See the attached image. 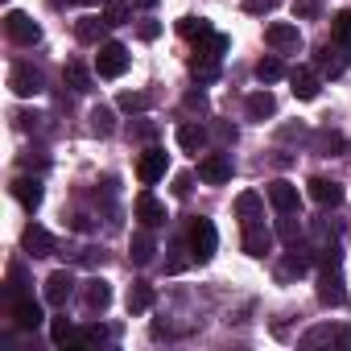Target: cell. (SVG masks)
<instances>
[{
    "label": "cell",
    "instance_id": "1",
    "mask_svg": "<svg viewBox=\"0 0 351 351\" xmlns=\"http://www.w3.org/2000/svg\"><path fill=\"white\" fill-rule=\"evenodd\" d=\"M186 240H191V256H195V265H207V261L215 256V248H219V232H215L211 219H195Z\"/></svg>",
    "mask_w": 351,
    "mask_h": 351
},
{
    "label": "cell",
    "instance_id": "21",
    "mask_svg": "<svg viewBox=\"0 0 351 351\" xmlns=\"http://www.w3.org/2000/svg\"><path fill=\"white\" fill-rule=\"evenodd\" d=\"M108 302H112V285H108L104 277H91V281L83 285V306L95 314V310H108Z\"/></svg>",
    "mask_w": 351,
    "mask_h": 351
},
{
    "label": "cell",
    "instance_id": "13",
    "mask_svg": "<svg viewBox=\"0 0 351 351\" xmlns=\"http://www.w3.org/2000/svg\"><path fill=\"white\" fill-rule=\"evenodd\" d=\"M136 219H141V228H161L169 215H165V203L161 199H153L149 191H141L136 195Z\"/></svg>",
    "mask_w": 351,
    "mask_h": 351
},
{
    "label": "cell",
    "instance_id": "33",
    "mask_svg": "<svg viewBox=\"0 0 351 351\" xmlns=\"http://www.w3.org/2000/svg\"><path fill=\"white\" fill-rule=\"evenodd\" d=\"M277 236H281V240L293 248V244L302 240V211H293V215H281V219H277Z\"/></svg>",
    "mask_w": 351,
    "mask_h": 351
},
{
    "label": "cell",
    "instance_id": "14",
    "mask_svg": "<svg viewBox=\"0 0 351 351\" xmlns=\"http://www.w3.org/2000/svg\"><path fill=\"white\" fill-rule=\"evenodd\" d=\"M173 136H178V149H182V153H199V149H207V141H211L199 120H182Z\"/></svg>",
    "mask_w": 351,
    "mask_h": 351
},
{
    "label": "cell",
    "instance_id": "3",
    "mask_svg": "<svg viewBox=\"0 0 351 351\" xmlns=\"http://www.w3.org/2000/svg\"><path fill=\"white\" fill-rule=\"evenodd\" d=\"M9 87H13L21 99H34V95L46 91V75H42L34 62H17V66L9 71Z\"/></svg>",
    "mask_w": 351,
    "mask_h": 351
},
{
    "label": "cell",
    "instance_id": "26",
    "mask_svg": "<svg viewBox=\"0 0 351 351\" xmlns=\"http://www.w3.org/2000/svg\"><path fill=\"white\" fill-rule=\"evenodd\" d=\"M310 261H314V256H310V252H298V244H293V252H289V256L277 265V277H281V281H289V277H302V273L310 269Z\"/></svg>",
    "mask_w": 351,
    "mask_h": 351
},
{
    "label": "cell",
    "instance_id": "18",
    "mask_svg": "<svg viewBox=\"0 0 351 351\" xmlns=\"http://www.w3.org/2000/svg\"><path fill=\"white\" fill-rule=\"evenodd\" d=\"M244 112H248V120H256V124H265L269 116H277V99H273V91H269V87H265V91H252L248 104H244Z\"/></svg>",
    "mask_w": 351,
    "mask_h": 351
},
{
    "label": "cell",
    "instance_id": "22",
    "mask_svg": "<svg viewBox=\"0 0 351 351\" xmlns=\"http://www.w3.org/2000/svg\"><path fill=\"white\" fill-rule=\"evenodd\" d=\"M104 29H112V25L104 21V13H99V17H83V21H75V38L87 42V46H104Z\"/></svg>",
    "mask_w": 351,
    "mask_h": 351
},
{
    "label": "cell",
    "instance_id": "38",
    "mask_svg": "<svg viewBox=\"0 0 351 351\" xmlns=\"http://www.w3.org/2000/svg\"><path fill=\"white\" fill-rule=\"evenodd\" d=\"M124 112H145L149 108V95L145 91H120V99H116Z\"/></svg>",
    "mask_w": 351,
    "mask_h": 351
},
{
    "label": "cell",
    "instance_id": "2",
    "mask_svg": "<svg viewBox=\"0 0 351 351\" xmlns=\"http://www.w3.org/2000/svg\"><path fill=\"white\" fill-rule=\"evenodd\" d=\"M128 46H120V42H104L99 46V54H95V75L99 79H120L124 71H128Z\"/></svg>",
    "mask_w": 351,
    "mask_h": 351
},
{
    "label": "cell",
    "instance_id": "35",
    "mask_svg": "<svg viewBox=\"0 0 351 351\" xmlns=\"http://www.w3.org/2000/svg\"><path fill=\"white\" fill-rule=\"evenodd\" d=\"M281 75H285V66H281V58H277V54H269V58H261V62H256V79H261V83H277Z\"/></svg>",
    "mask_w": 351,
    "mask_h": 351
},
{
    "label": "cell",
    "instance_id": "25",
    "mask_svg": "<svg viewBox=\"0 0 351 351\" xmlns=\"http://www.w3.org/2000/svg\"><path fill=\"white\" fill-rule=\"evenodd\" d=\"M153 252H157V240L149 236V228H141L136 236H132V265H153Z\"/></svg>",
    "mask_w": 351,
    "mask_h": 351
},
{
    "label": "cell",
    "instance_id": "12",
    "mask_svg": "<svg viewBox=\"0 0 351 351\" xmlns=\"http://www.w3.org/2000/svg\"><path fill=\"white\" fill-rule=\"evenodd\" d=\"M42 293H46V302H50V306H66V302H71V293H75V273H71V269L50 273Z\"/></svg>",
    "mask_w": 351,
    "mask_h": 351
},
{
    "label": "cell",
    "instance_id": "5",
    "mask_svg": "<svg viewBox=\"0 0 351 351\" xmlns=\"http://www.w3.org/2000/svg\"><path fill=\"white\" fill-rule=\"evenodd\" d=\"M265 42H269L277 54H298V50H302V29L289 25V21H273V25L265 29Z\"/></svg>",
    "mask_w": 351,
    "mask_h": 351
},
{
    "label": "cell",
    "instance_id": "20",
    "mask_svg": "<svg viewBox=\"0 0 351 351\" xmlns=\"http://www.w3.org/2000/svg\"><path fill=\"white\" fill-rule=\"evenodd\" d=\"M343 186L339 182H330V178H310V199L318 203V207H339L343 203Z\"/></svg>",
    "mask_w": 351,
    "mask_h": 351
},
{
    "label": "cell",
    "instance_id": "31",
    "mask_svg": "<svg viewBox=\"0 0 351 351\" xmlns=\"http://www.w3.org/2000/svg\"><path fill=\"white\" fill-rule=\"evenodd\" d=\"M153 306V285L149 281H132V289H128V314H145Z\"/></svg>",
    "mask_w": 351,
    "mask_h": 351
},
{
    "label": "cell",
    "instance_id": "37",
    "mask_svg": "<svg viewBox=\"0 0 351 351\" xmlns=\"http://www.w3.org/2000/svg\"><path fill=\"white\" fill-rule=\"evenodd\" d=\"M330 34H335V42H343V46H351V9H343L335 21H330Z\"/></svg>",
    "mask_w": 351,
    "mask_h": 351
},
{
    "label": "cell",
    "instance_id": "45",
    "mask_svg": "<svg viewBox=\"0 0 351 351\" xmlns=\"http://www.w3.org/2000/svg\"><path fill=\"white\" fill-rule=\"evenodd\" d=\"M54 5H99V0H54Z\"/></svg>",
    "mask_w": 351,
    "mask_h": 351
},
{
    "label": "cell",
    "instance_id": "9",
    "mask_svg": "<svg viewBox=\"0 0 351 351\" xmlns=\"http://www.w3.org/2000/svg\"><path fill=\"white\" fill-rule=\"evenodd\" d=\"M269 203H273L277 215H293V211H302V195H298V186L285 182V178L269 182Z\"/></svg>",
    "mask_w": 351,
    "mask_h": 351
},
{
    "label": "cell",
    "instance_id": "8",
    "mask_svg": "<svg viewBox=\"0 0 351 351\" xmlns=\"http://www.w3.org/2000/svg\"><path fill=\"white\" fill-rule=\"evenodd\" d=\"M347 66H351V54H347V46L343 42H326L322 50H318V75H326V79H339V75H347Z\"/></svg>",
    "mask_w": 351,
    "mask_h": 351
},
{
    "label": "cell",
    "instance_id": "32",
    "mask_svg": "<svg viewBox=\"0 0 351 351\" xmlns=\"http://www.w3.org/2000/svg\"><path fill=\"white\" fill-rule=\"evenodd\" d=\"M50 339H54V347H79V330L71 326V318H54L50 322Z\"/></svg>",
    "mask_w": 351,
    "mask_h": 351
},
{
    "label": "cell",
    "instance_id": "44",
    "mask_svg": "<svg viewBox=\"0 0 351 351\" xmlns=\"http://www.w3.org/2000/svg\"><path fill=\"white\" fill-rule=\"evenodd\" d=\"M157 34H161V25H157V21H145V25H141V38H145V42H153Z\"/></svg>",
    "mask_w": 351,
    "mask_h": 351
},
{
    "label": "cell",
    "instance_id": "40",
    "mask_svg": "<svg viewBox=\"0 0 351 351\" xmlns=\"http://www.w3.org/2000/svg\"><path fill=\"white\" fill-rule=\"evenodd\" d=\"M91 343H108V330H104V326H95V322L79 330V347H91Z\"/></svg>",
    "mask_w": 351,
    "mask_h": 351
},
{
    "label": "cell",
    "instance_id": "4",
    "mask_svg": "<svg viewBox=\"0 0 351 351\" xmlns=\"http://www.w3.org/2000/svg\"><path fill=\"white\" fill-rule=\"evenodd\" d=\"M5 29H9V38H13L17 46H38V42H42V25H38L29 13H21V9H13V13L5 17Z\"/></svg>",
    "mask_w": 351,
    "mask_h": 351
},
{
    "label": "cell",
    "instance_id": "15",
    "mask_svg": "<svg viewBox=\"0 0 351 351\" xmlns=\"http://www.w3.org/2000/svg\"><path fill=\"white\" fill-rule=\"evenodd\" d=\"M289 87H293V95H298V99H318V91H322V79H318V71H310V66H298V71H289Z\"/></svg>",
    "mask_w": 351,
    "mask_h": 351
},
{
    "label": "cell",
    "instance_id": "27",
    "mask_svg": "<svg viewBox=\"0 0 351 351\" xmlns=\"http://www.w3.org/2000/svg\"><path fill=\"white\" fill-rule=\"evenodd\" d=\"M62 79L79 91V95H87V91H95V79H91V71L83 66V62H66V71H62Z\"/></svg>",
    "mask_w": 351,
    "mask_h": 351
},
{
    "label": "cell",
    "instance_id": "16",
    "mask_svg": "<svg viewBox=\"0 0 351 351\" xmlns=\"http://www.w3.org/2000/svg\"><path fill=\"white\" fill-rule=\"evenodd\" d=\"M318 302H322V306H343V302H347L339 269H322V277H318Z\"/></svg>",
    "mask_w": 351,
    "mask_h": 351
},
{
    "label": "cell",
    "instance_id": "24",
    "mask_svg": "<svg viewBox=\"0 0 351 351\" xmlns=\"http://www.w3.org/2000/svg\"><path fill=\"white\" fill-rule=\"evenodd\" d=\"M219 62H223V58L195 54V58H191V75H195V83H215V79H219Z\"/></svg>",
    "mask_w": 351,
    "mask_h": 351
},
{
    "label": "cell",
    "instance_id": "7",
    "mask_svg": "<svg viewBox=\"0 0 351 351\" xmlns=\"http://www.w3.org/2000/svg\"><path fill=\"white\" fill-rule=\"evenodd\" d=\"M165 169H169L165 149H145V153H141V161H136V178H141V186H153V182H161V178H165Z\"/></svg>",
    "mask_w": 351,
    "mask_h": 351
},
{
    "label": "cell",
    "instance_id": "43",
    "mask_svg": "<svg viewBox=\"0 0 351 351\" xmlns=\"http://www.w3.org/2000/svg\"><path fill=\"white\" fill-rule=\"evenodd\" d=\"M273 5H277V0H244V9H248V13H269Z\"/></svg>",
    "mask_w": 351,
    "mask_h": 351
},
{
    "label": "cell",
    "instance_id": "29",
    "mask_svg": "<svg viewBox=\"0 0 351 351\" xmlns=\"http://www.w3.org/2000/svg\"><path fill=\"white\" fill-rule=\"evenodd\" d=\"M132 0H104V21L108 25H128L132 21Z\"/></svg>",
    "mask_w": 351,
    "mask_h": 351
},
{
    "label": "cell",
    "instance_id": "11",
    "mask_svg": "<svg viewBox=\"0 0 351 351\" xmlns=\"http://www.w3.org/2000/svg\"><path fill=\"white\" fill-rule=\"evenodd\" d=\"M273 240H277V236L265 228V219L244 223V252H248V256H256V261H261V256H269V252H273Z\"/></svg>",
    "mask_w": 351,
    "mask_h": 351
},
{
    "label": "cell",
    "instance_id": "41",
    "mask_svg": "<svg viewBox=\"0 0 351 351\" xmlns=\"http://www.w3.org/2000/svg\"><path fill=\"white\" fill-rule=\"evenodd\" d=\"M211 132H215V141H219V145H232V141H236V128H232V124H215Z\"/></svg>",
    "mask_w": 351,
    "mask_h": 351
},
{
    "label": "cell",
    "instance_id": "28",
    "mask_svg": "<svg viewBox=\"0 0 351 351\" xmlns=\"http://www.w3.org/2000/svg\"><path fill=\"white\" fill-rule=\"evenodd\" d=\"M339 335H343V326L322 322V326H314V330L302 335V347H306V351H310V347H326V343H339Z\"/></svg>",
    "mask_w": 351,
    "mask_h": 351
},
{
    "label": "cell",
    "instance_id": "10",
    "mask_svg": "<svg viewBox=\"0 0 351 351\" xmlns=\"http://www.w3.org/2000/svg\"><path fill=\"white\" fill-rule=\"evenodd\" d=\"M21 248H25L34 261H42V256H54V248H58V244H54V236H50L42 223H29V228L21 232Z\"/></svg>",
    "mask_w": 351,
    "mask_h": 351
},
{
    "label": "cell",
    "instance_id": "36",
    "mask_svg": "<svg viewBox=\"0 0 351 351\" xmlns=\"http://www.w3.org/2000/svg\"><path fill=\"white\" fill-rule=\"evenodd\" d=\"M112 128H116V116H112V108H91V132H99V136H112Z\"/></svg>",
    "mask_w": 351,
    "mask_h": 351
},
{
    "label": "cell",
    "instance_id": "6",
    "mask_svg": "<svg viewBox=\"0 0 351 351\" xmlns=\"http://www.w3.org/2000/svg\"><path fill=\"white\" fill-rule=\"evenodd\" d=\"M199 178H203L207 186L232 182V153H207V157L199 161Z\"/></svg>",
    "mask_w": 351,
    "mask_h": 351
},
{
    "label": "cell",
    "instance_id": "42",
    "mask_svg": "<svg viewBox=\"0 0 351 351\" xmlns=\"http://www.w3.org/2000/svg\"><path fill=\"white\" fill-rule=\"evenodd\" d=\"M186 108H191V112H207V95H203V91H191V95H186Z\"/></svg>",
    "mask_w": 351,
    "mask_h": 351
},
{
    "label": "cell",
    "instance_id": "17",
    "mask_svg": "<svg viewBox=\"0 0 351 351\" xmlns=\"http://www.w3.org/2000/svg\"><path fill=\"white\" fill-rule=\"evenodd\" d=\"M13 322H17L21 330H38V326L46 322V314H42V306H38L34 298H17V302H13Z\"/></svg>",
    "mask_w": 351,
    "mask_h": 351
},
{
    "label": "cell",
    "instance_id": "46",
    "mask_svg": "<svg viewBox=\"0 0 351 351\" xmlns=\"http://www.w3.org/2000/svg\"><path fill=\"white\" fill-rule=\"evenodd\" d=\"M136 9H157V0H132Z\"/></svg>",
    "mask_w": 351,
    "mask_h": 351
},
{
    "label": "cell",
    "instance_id": "19",
    "mask_svg": "<svg viewBox=\"0 0 351 351\" xmlns=\"http://www.w3.org/2000/svg\"><path fill=\"white\" fill-rule=\"evenodd\" d=\"M13 199H17L21 207L38 211V207H42V199H46V191H42V178H17V182H13Z\"/></svg>",
    "mask_w": 351,
    "mask_h": 351
},
{
    "label": "cell",
    "instance_id": "30",
    "mask_svg": "<svg viewBox=\"0 0 351 351\" xmlns=\"http://www.w3.org/2000/svg\"><path fill=\"white\" fill-rule=\"evenodd\" d=\"M228 50H232V38H228V34H215V29H211L203 42H195V54H211V58H223Z\"/></svg>",
    "mask_w": 351,
    "mask_h": 351
},
{
    "label": "cell",
    "instance_id": "23",
    "mask_svg": "<svg viewBox=\"0 0 351 351\" xmlns=\"http://www.w3.org/2000/svg\"><path fill=\"white\" fill-rule=\"evenodd\" d=\"M236 215H240V223H256V219H265V199H261L256 191H244V195L236 199Z\"/></svg>",
    "mask_w": 351,
    "mask_h": 351
},
{
    "label": "cell",
    "instance_id": "34",
    "mask_svg": "<svg viewBox=\"0 0 351 351\" xmlns=\"http://www.w3.org/2000/svg\"><path fill=\"white\" fill-rule=\"evenodd\" d=\"M178 34L191 38V42H203V38L211 34V25H207L203 17H182V21H178Z\"/></svg>",
    "mask_w": 351,
    "mask_h": 351
},
{
    "label": "cell",
    "instance_id": "39",
    "mask_svg": "<svg viewBox=\"0 0 351 351\" xmlns=\"http://www.w3.org/2000/svg\"><path fill=\"white\" fill-rule=\"evenodd\" d=\"M314 145H318V153H326V157H330V153H335V149H343L347 141H343L339 132H318V136H314Z\"/></svg>",
    "mask_w": 351,
    "mask_h": 351
}]
</instances>
